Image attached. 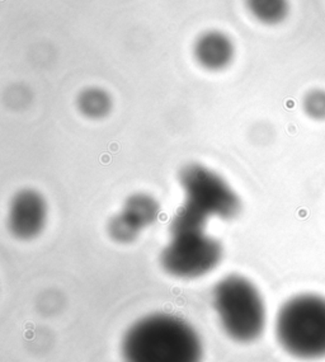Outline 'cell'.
<instances>
[{
	"instance_id": "cell-1",
	"label": "cell",
	"mask_w": 325,
	"mask_h": 362,
	"mask_svg": "<svg viewBox=\"0 0 325 362\" xmlns=\"http://www.w3.org/2000/svg\"><path fill=\"white\" fill-rule=\"evenodd\" d=\"M124 362H202V341L194 327L172 314L138 319L122 339Z\"/></svg>"
},
{
	"instance_id": "cell-2",
	"label": "cell",
	"mask_w": 325,
	"mask_h": 362,
	"mask_svg": "<svg viewBox=\"0 0 325 362\" xmlns=\"http://www.w3.org/2000/svg\"><path fill=\"white\" fill-rule=\"evenodd\" d=\"M206 218L183 206L170 224V239L162 252V269L178 279L192 280L210 274L223 258V245L206 233Z\"/></svg>"
},
{
	"instance_id": "cell-3",
	"label": "cell",
	"mask_w": 325,
	"mask_h": 362,
	"mask_svg": "<svg viewBox=\"0 0 325 362\" xmlns=\"http://www.w3.org/2000/svg\"><path fill=\"white\" fill-rule=\"evenodd\" d=\"M276 339L290 356L314 361L325 358V296L297 293L278 309Z\"/></svg>"
},
{
	"instance_id": "cell-4",
	"label": "cell",
	"mask_w": 325,
	"mask_h": 362,
	"mask_svg": "<svg viewBox=\"0 0 325 362\" xmlns=\"http://www.w3.org/2000/svg\"><path fill=\"white\" fill-rule=\"evenodd\" d=\"M213 305L223 329L237 342L252 344L266 329L267 309L262 293L244 276L221 279L213 290Z\"/></svg>"
},
{
	"instance_id": "cell-5",
	"label": "cell",
	"mask_w": 325,
	"mask_h": 362,
	"mask_svg": "<svg viewBox=\"0 0 325 362\" xmlns=\"http://www.w3.org/2000/svg\"><path fill=\"white\" fill-rule=\"evenodd\" d=\"M184 206L207 220L234 218L242 210L240 199L230 185L216 172L201 164H188L179 175Z\"/></svg>"
},
{
	"instance_id": "cell-6",
	"label": "cell",
	"mask_w": 325,
	"mask_h": 362,
	"mask_svg": "<svg viewBox=\"0 0 325 362\" xmlns=\"http://www.w3.org/2000/svg\"><path fill=\"white\" fill-rule=\"evenodd\" d=\"M47 206L44 197L35 191H22L12 201L9 226L19 239H33L44 230Z\"/></svg>"
},
{
	"instance_id": "cell-7",
	"label": "cell",
	"mask_w": 325,
	"mask_h": 362,
	"mask_svg": "<svg viewBox=\"0 0 325 362\" xmlns=\"http://www.w3.org/2000/svg\"><path fill=\"white\" fill-rule=\"evenodd\" d=\"M196 54L203 66L208 69H220L230 62L232 47L225 37L211 33L205 36L197 44Z\"/></svg>"
},
{
	"instance_id": "cell-8",
	"label": "cell",
	"mask_w": 325,
	"mask_h": 362,
	"mask_svg": "<svg viewBox=\"0 0 325 362\" xmlns=\"http://www.w3.org/2000/svg\"><path fill=\"white\" fill-rule=\"evenodd\" d=\"M122 215L136 229L141 231L146 226L153 224L159 215V205L157 201L146 194H135L126 201Z\"/></svg>"
},
{
	"instance_id": "cell-9",
	"label": "cell",
	"mask_w": 325,
	"mask_h": 362,
	"mask_svg": "<svg viewBox=\"0 0 325 362\" xmlns=\"http://www.w3.org/2000/svg\"><path fill=\"white\" fill-rule=\"evenodd\" d=\"M249 6L256 18L269 25L281 22L288 12V0H249Z\"/></svg>"
},
{
	"instance_id": "cell-10",
	"label": "cell",
	"mask_w": 325,
	"mask_h": 362,
	"mask_svg": "<svg viewBox=\"0 0 325 362\" xmlns=\"http://www.w3.org/2000/svg\"><path fill=\"white\" fill-rule=\"evenodd\" d=\"M81 107L89 116L98 117L108 111L110 100L100 90H88L81 98Z\"/></svg>"
},
{
	"instance_id": "cell-11",
	"label": "cell",
	"mask_w": 325,
	"mask_h": 362,
	"mask_svg": "<svg viewBox=\"0 0 325 362\" xmlns=\"http://www.w3.org/2000/svg\"><path fill=\"white\" fill-rule=\"evenodd\" d=\"M304 111L310 119L315 121H325V90L324 89H313L305 95Z\"/></svg>"
}]
</instances>
